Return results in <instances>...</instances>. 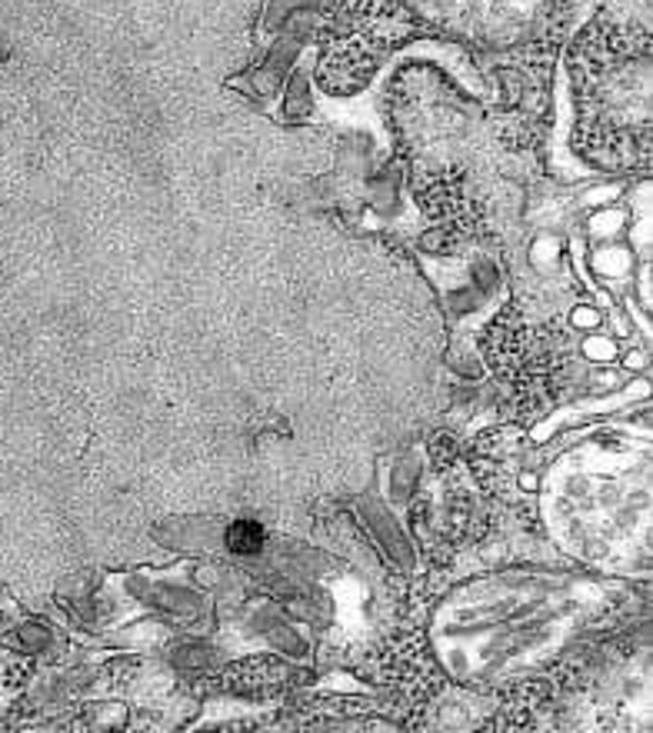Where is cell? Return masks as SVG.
<instances>
[{
    "label": "cell",
    "mask_w": 653,
    "mask_h": 733,
    "mask_svg": "<svg viewBox=\"0 0 653 733\" xmlns=\"http://www.w3.org/2000/svg\"><path fill=\"white\" fill-rule=\"evenodd\" d=\"M227 547L233 553H254V550H261L264 547V527L254 524V520H237V524H230Z\"/></svg>",
    "instance_id": "cell-1"
},
{
    "label": "cell",
    "mask_w": 653,
    "mask_h": 733,
    "mask_svg": "<svg viewBox=\"0 0 653 733\" xmlns=\"http://www.w3.org/2000/svg\"><path fill=\"white\" fill-rule=\"evenodd\" d=\"M574 320L581 323V328H594V323H597V313H594V310H577Z\"/></svg>",
    "instance_id": "cell-2"
}]
</instances>
